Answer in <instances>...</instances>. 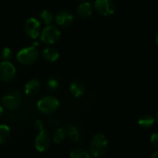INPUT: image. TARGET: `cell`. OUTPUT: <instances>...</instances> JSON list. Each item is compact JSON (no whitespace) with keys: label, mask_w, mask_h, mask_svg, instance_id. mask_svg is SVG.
I'll use <instances>...</instances> for the list:
<instances>
[{"label":"cell","mask_w":158,"mask_h":158,"mask_svg":"<svg viewBox=\"0 0 158 158\" xmlns=\"http://www.w3.org/2000/svg\"><path fill=\"white\" fill-rule=\"evenodd\" d=\"M41 89V82L38 78H32L24 86V93L28 97H35Z\"/></svg>","instance_id":"obj_11"},{"label":"cell","mask_w":158,"mask_h":158,"mask_svg":"<svg viewBox=\"0 0 158 158\" xmlns=\"http://www.w3.org/2000/svg\"><path fill=\"white\" fill-rule=\"evenodd\" d=\"M156 120H157V122H158V112H157V114H156Z\"/></svg>","instance_id":"obj_28"},{"label":"cell","mask_w":158,"mask_h":158,"mask_svg":"<svg viewBox=\"0 0 158 158\" xmlns=\"http://www.w3.org/2000/svg\"><path fill=\"white\" fill-rule=\"evenodd\" d=\"M50 142H51V136H50L49 132L46 129L39 130V132L36 135L35 139V149L40 152H43L49 148Z\"/></svg>","instance_id":"obj_7"},{"label":"cell","mask_w":158,"mask_h":158,"mask_svg":"<svg viewBox=\"0 0 158 158\" xmlns=\"http://www.w3.org/2000/svg\"><path fill=\"white\" fill-rule=\"evenodd\" d=\"M77 15L81 19H88L92 15L93 8L92 5L88 1H83L77 7Z\"/></svg>","instance_id":"obj_12"},{"label":"cell","mask_w":158,"mask_h":158,"mask_svg":"<svg viewBox=\"0 0 158 158\" xmlns=\"http://www.w3.org/2000/svg\"><path fill=\"white\" fill-rule=\"evenodd\" d=\"M151 143L153 145L154 148L158 149V133H153L151 136Z\"/></svg>","instance_id":"obj_23"},{"label":"cell","mask_w":158,"mask_h":158,"mask_svg":"<svg viewBox=\"0 0 158 158\" xmlns=\"http://www.w3.org/2000/svg\"><path fill=\"white\" fill-rule=\"evenodd\" d=\"M0 57L3 60H10L12 58V50L10 48H4L1 50V54H0Z\"/></svg>","instance_id":"obj_21"},{"label":"cell","mask_w":158,"mask_h":158,"mask_svg":"<svg viewBox=\"0 0 158 158\" xmlns=\"http://www.w3.org/2000/svg\"><path fill=\"white\" fill-rule=\"evenodd\" d=\"M48 87L51 90H56L59 88V82H58V80H57L56 78H53V77L49 78L48 80Z\"/></svg>","instance_id":"obj_22"},{"label":"cell","mask_w":158,"mask_h":158,"mask_svg":"<svg viewBox=\"0 0 158 158\" xmlns=\"http://www.w3.org/2000/svg\"><path fill=\"white\" fill-rule=\"evenodd\" d=\"M53 21V14L48 10H44L40 12L39 14V22L45 25H48L52 23Z\"/></svg>","instance_id":"obj_17"},{"label":"cell","mask_w":158,"mask_h":158,"mask_svg":"<svg viewBox=\"0 0 158 158\" xmlns=\"http://www.w3.org/2000/svg\"><path fill=\"white\" fill-rule=\"evenodd\" d=\"M54 20L59 26L66 28V27H69L73 24L74 18H73V15L72 13L65 11V10H61V11H59L55 15Z\"/></svg>","instance_id":"obj_10"},{"label":"cell","mask_w":158,"mask_h":158,"mask_svg":"<svg viewBox=\"0 0 158 158\" xmlns=\"http://www.w3.org/2000/svg\"><path fill=\"white\" fill-rule=\"evenodd\" d=\"M16 76V68L10 60L0 62V80L4 83L12 81Z\"/></svg>","instance_id":"obj_6"},{"label":"cell","mask_w":158,"mask_h":158,"mask_svg":"<svg viewBox=\"0 0 158 158\" xmlns=\"http://www.w3.org/2000/svg\"><path fill=\"white\" fill-rule=\"evenodd\" d=\"M155 41H156V44L158 45V31H157V33L155 35Z\"/></svg>","instance_id":"obj_27"},{"label":"cell","mask_w":158,"mask_h":158,"mask_svg":"<svg viewBox=\"0 0 158 158\" xmlns=\"http://www.w3.org/2000/svg\"><path fill=\"white\" fill-rule=\"evenodd\" d=\"M60 35H61V33L56 26L48 24V25H46V27L42 30L40 38L44 44L53 45L59 41V39L60 38Z\"/></svg>","instance_id":"obj_5"},{"label":"cell","mask_w":158,"mask_h":158,"mask_svg":"<svg viewBox=\"0 0 158 158\" xmlns=\"http://www.w3.org/2000/svg\"><path fill=\"white\" fill-rule=\"evenodd\" d=\"M23 102V95L19 90H11L1 98L2 106L10 111L18 109Z\"/></svg>","instance_id":"obj_3"},{"label":"cell","mask_w":158,"mask_h":158,"mask_svg":"<svg viewBox=\"0 0 158 158\" xmlns=\"http://www.w3.org/2000/svg\"><path fill=\"white\" fill-rule=\"evenodd\" d=\"M39 57V52L36 47L31 46L27 47L24 48H22L18 53H17V60L23 64V65H32L35 63L38 60Z\"/></svg>","instance_id":"obj_2"},{"label":"cell","mask_w":158,"mask_h":158,"mask_svg":"<svg viewBox=\"0 0 158 158\" xmlns=\"http://www.w3.org/2000/svg\"><path fill=\"white\" fill-rule=\"evenodd\" d=\"M42 56L46 60H48L49 62H55L59 60L60 53L55 48L48 47L42 50Z\"/></svg>","instance_id":"obj_14"},{"label":"cell","mask_w":158,"mask_h":158,"mask_svg":"<svg viewBox=\"0 0 158 158\" xmlns=\"http://www.w3.org/2000/svg\"><path fill=\"white\" fill-rule=\"evenodd\" d=\"M151 158H158V151H157V152H154L152 154Z\"/></svg>","instance_id":"obj_26"},{"label":"cell","mask_w":158,"mask_h":158,"mask_svg":"<svg viewBox=\"0 0 158 158\" xmlns=\"http://www.w3.org/2000/svg\"><path fill=\"white\" fill-rule=\"evenodd\" d=\"M10 136V128L7 125H0V145L5 143Z\"/></svg>","instance_id":"obj_19"},{"label":"cell","mask_w":158,"mask_h":158,"mask_svg":"<svg viewBox=\"0 0 158 158\" xmlns=\"http://www.w3.org/2000/svg\"><path fill=\"white\" fill-rule=\"evenodd\" d=\"M66 136H67L66 135V129L64 127H59L58 129H56L54 131L51 139H53V141L56 144H60L61 142L64 141Z\"/></svg>","instance_id":"obj_16"},{"label":"cell","mask_w":158,"mask_h":158,"mask_svg":"<svg viewBox=\"0 0 158 158\" xmlns=\"http://www.w3.org/2000/svg\"><path fill=\"white\" fill-rule=\"evenodd\" d=\"M85 92V85L80 80H73L70 84V93L74 98H79Z\"/></svg>","instance_id":"obj_13"},{"label":"cell","mask_w":158,"mask_h":158,"mask_svg":"<svg viewBox=\"0 0 158 158\" xmlns=\"http://www.w3.org/2000/svg\"><path fill=\"white\" fill-rule=\"evenodd\" d=\"M60 102L53 96H46L41 98L36 104L38 111L43 114H51L58 110Z\"/></svg>","instance_id":"obj_4"},{"label":"cell","mask_w":158,"mask_h":158,"mask_svg":"<svg viewBox=\"0 0 158 158\" xmlns=\"http://www.w3.org/2000/svg\"><path fill=\"white\" fill-rule=\"evenodd\" d=\"M108 149H109V141L106 136L102 133L95 134L89 144V150L91 155L94 157H102L104 154H106Z\"/></svg>","instance_id":"obj_1"},{"label":"cell","mask_w":158,"mask_h":158,"mask_svg":"<svg viewBox=\"0 0 158 158\" xmlns=\"http://www.w3.org/2000/svg\"><path fill=\"white\" fill-rule=\"evenodd\" d=\"M96 11L105 17L111 16L115 11V5L112 0H96L94 3Z\"/></svg>","instance_id":"obj_8"},{"label":"cell","mask_w":158,"mask_h":158,"mask_svg":"<svg viewBox=\"0 0 158 158\" xmlns=\"http://www.w3.org/2000/svg\"><path fill=\"white\" fill-rule=\"evenodd\" d=\"M3 114H4V107L0 104V117H2Z\"/></svg>","instance_id":"obj_25"},{"label":"cell","mask_w":158,"mask_h":158,"mask_svg":"<svg viewBox=\"0 0 158 158\" xmlns=\"http://www.w3.org/2000/svg\"><path fill=\"white\" fill-rule=\"evenodd\" d=\"M154 124V118L152 115L146 114L139 119V125L143 128H149Z\"/></svg>","instance_id":"obj_20"},{"label":"cell","mask_w":158,"mask_h":158,"mask_svg":"<svg viewBox=\"0 0 158 158\" xmlns=\"http://www.w3.org/2000/svg\"><path fill=\"white\" fill-rule=\"evenodd\" d=\"M65 129H66V135L73 142H78L80 140V132L78 131L75 126L69 125Z\"/></svg>","instance_id":"obj_15"},{"label":"cell","mask_w":158,"mask_h":158,"mask_svg":"<svg viewBox=\"0 0 158 158\" xmlns=\"http://www.w3.org/2000/svg\"><path fill=\"white\" fill-rule=\"evenodd\" d=\"M71 158H90V154L84 149L81 148H75L71 151L70 152Z\"/></svg>","instance_id":"obj_18"},{"label":"cell","mask_w":158,"mask_h":158,"mask_svg":"<svg viewBox=\"0 0 158 158\" xmlns=\"http://www.w3.org/2000/svg\"><path fill=\"white\" fill-rule=\"evenodd\" d=\"M24 31L30 38L36 39L40 35L41 23L35 18H29L24 24Z\"/></svg>","instance_id":"obj_9"},{"label":"cell","mask_w":158,"mask_h":158,"mask_svg":"<svg viewBox=\"0 0 158 158\" xmlns=\"http://www.w3.org/2000/svg\"><path fill=\"white\" fill-rule=\"evenodd\" d=\"M35 128H37L38 130L44 129V128H43L44 124H43V122H42L41 120H36V121L35 122Z\"/></svg>","instance_id":"obj_24"}]
</instances>
